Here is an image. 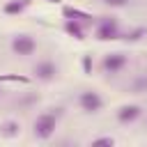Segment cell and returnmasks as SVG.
I'll use <instances>...</instances> for the list:
<instances>
[{
	"label": "cell",
	"instance_id": "obj_1",
	"mask_svg": "<svg viewBox=\"0 0 147 147\" xmlns=\"http://www.w3.org/2000/svg\"><path fill=\"white\" fill-rule=\"evenodd\" d=\"M60 117H62V108H55V113H41V115L34 119V124H32V133H34V138H39V140H48V138L55 133V126H57Z\"/></svg>",
	"mask_w": 147,
	"mask_h": 147
},
{
	"label": "cell",
	"instance_id": "obj_2",
	"mask_svg": "<svg viewBox=\"0 0 147 147\" xmlns=\"http://www.w3.org/2000/svg\"><path fill=\"white\" fill-rule=\"evenodd\" d=\"M94 37L101 39V41H113V39H119V23L115 16H101L99 23H96V30H94Z\"/></svg>",
	"mask_w": 147,
	"mask_h": 147
},
{
	"label": "cell",
	"instance_id": "obj_3",
	"mask_svg": "<svg viewBox=\"0 0 147 147\" xmlns=\"http://www.w3.org/2000/svg\"><path fill=\"white\" fill-rule=\"evenodd\" d=\"M11 51L16 53V55H32L34 51H37V41L30 37V34H16L14 39H11Z\"/></svg>",
	"mask_w": 147,
	"mask_h": 147
},
{
	"label": "cell",
	"instance_id": "obj_4",
	"mask_svg": "<svg viewBox=\"0 0 147 147\" xmlns=\"http://www.w3.org/2000/svg\"><path fill=\"white\" fill-rule=\"evenodd\" d=\"M78 103H80V108H83L85 113H99V110L103 108V99H101L96 92H92V90H85V92H80V96H78Z\"/></svg>",
	"mask_w": 147,
	"mask_h": 147
},
{
	"label": "cell",
	"instance_id": "obj_5",
	"mask_svg": "<svg viewBox=\"0 0 147 147\" xmlns=\"http://www.w3.org/2000/svg\"><path fill=\"white\" fill-rule=\"evenodd\" d=\"M126 55L124 53H108L106 57H103V62H101V67H103V71L106 74H119L124 67H126Z\"/></svg>",
	"mask_w": 147,
	"mask_h": 147
},
{
	"label": "cell",
	"instance_id": "obj_6",
	"mask_svg": "<svg viewBox=\"0 0 147 147\" xmlns=\"http://www.w3.org/2000/svg\"><path fill=\"white\" fill-rule=\"evenodd\" d=\"M32 71H34V78H39V80H53L57 76V64L51 60H44V62H37Z\"/></svg>",
	"mask_w": 147,
	"mask_h": 147
},
{
	"label": "cell",
	"instance_id": "obj_7",
	"mask_svg": "<svg viewBox=\"0 0 147 147\" xmlns=\"http://www.w3.org/2000/svg\"><path fill=\"white\" fill-rule=\"evenodd\" d=\"M140 115H142V108L136 106V103H129V106H122V108L117 110V122H119V124H131V122H136Z\"/></svg>",
	"mask_w": 147,
	"mask_h": 147
},
{
	"label": "cell",
	"instance_id": "obj_8",
	"mask_svg": "<svg viewBox=\"0 0 147 147\" xmlns=\"http://www.w3.org/2000/svg\"><path fill=\"white\" fill-rule=\"evenodd\" d=\"M62 16L64 18H74V21H80V23H94V16L83 11V9H76V7H62Z\"/></svg>",
	"mask_w": 147,
	"mask_h": 147
},
{
	"label": "cell",
	"instance_id": "obj_9",
	"mask_svg": "<svg viewBox=\"0 0 147 147\" xmlns=\"http://www.w3.org/2000/svg\"><path fill=\"white\" fill-rule=\"evenodd\" d=\"M83 25H85V23H80V21L64 18V30H67V34H71L74 39H85V30H83Z\"/></svg>",
	"mask_w": 147,
	"mask_h": 147
},
{
	"label": "cell",
	"instance_id": "obj_10",
	"mask_svg": "<svg viewBox=\"0 0 147 147\" xmlns=\"http://www.w3.org/2000/svg\"><path fill=\"white\" fill-rule=\"evenodd\" d=\"M28 5H30V0H9V2L2 7V11H5L7 16H16V14H21Z\"/></svg>",
	"mask_w": 147,
	"mask_h": 147
},
{
	"label": "cell",
	"instance_id": "obj_11",
	"mask_svg": "<svg viewBox=\"0 0 147 147\" xmlns=\"http://www.w3.org/2000/svg\"><path fill=\"white\" fill-rule=\"evenodd\" d=\"M18 131H21V124H18L16 119H7V122H2V126H0V133H2L5 138H14V136H18Z\"/></svg>",
	"mask_w": 147,
	"mask_h": 147
},
{
	"label": "cell",
	"instance_id": "obj_12",
	"mask_svg": "<svg viewBox=\"0 0 147 147\" xmlns=\"http://www.w3.org/2000/svg\"><path fill=\"white\" fill-rule=\"evenodd\" d=\"M0 83H30V78L21 74H0Z\"/></svg>",
	"mask_w": 147,
	"mask_h": 147
},
{
	"label": "cell",
	"instance_id": "obj_13",
	"mask_svg": "<svg viewBox=\"0 0 147 147\" xmlns=\"http://www.w3.org/2000/svg\"><path fill=\"white\" fill-rule=\"evenodd\" d=\"M147 34V30L145 28H136V30H131V32H126V34H122L126 41H138V39H142Z\"/></svg>",
	"mask_w": 147,
	"mask_h": 147
},
{
	"label": "cell",
	"instance_id": "obj_14",
	"mask_svg": "<svg viewBox=\"0 0 147 147\" xmlns=\"http://www.w3.org/2000/svg\"><path fill=\"white\" fill-rule=\"evenodd\" d=\"M113 145H115V138H110V136H103V138L92 140V147H113Z\"/></svg>",
	"mask_w": 147,
	"mask_h": 147
},
{
	"label": "cell",
	"instance_id": "obj_15",
	"mask_svg": "<svg viewBox=\"0 0 147 147\" xmlns=\"http://www.w3.org/2000/svg\"><path fill=\"white\" fill-rule=\"evenodd\" d=\"M83 71H85V74H92V57H90V55L83 57Z\"/></svg>",
	"mask_w": 147,
	"mask_h": 147
},
{
	"label": "cell",
	"instance_id": "obj_16",
	"mask_svg": "<svg viewBox=\"0 0 147 147\" xmlns=\"http://www.w3.org/2000/svg\"><path fill=\"white\" fill-rule=\"evenodd\" d=\"M106 2H108L110 7H124V5L129 2V0H106Z\"/></svg>",
	"mask_w": 147,
	"mask_h": 147
},
{
	"label": "cell",
	"instance_id": "obj_17",
	"mask_svg": "<svg viewBox=\"0 0 147 147\" xmlns=\"http://www.w3.org/2000/svg\"><path fill=\"white\" fill-rule=\"evenodd\" d=\"M48 2H60V0H48Z\"/></svg>",
	"mask_w": 147,
	"mask_h": 147
},
{
	"label": "cell",
	"instance_id": "obj_18",
	"mask_svg": "<svg viewBox=\"0 0 147 147\" xmlns=\"http://www.w3.org/2000/svg\"><path fill=\"white\" fill-rule=\"evenodd\" d=\"M0 94H2V90H0Z\"/></svg>",
	"mask_w": 147,
	"mask_h": 147
},
{
	"label": "cell",
	"instance_id": "obj_19",
	"mask_svg": "<svg viewBox=\"0 0 147 147\" xmlns=\"http://www.w3.org/2000/svg\"><path fill=\"white\" fill-rule=\"evenodd\" d=\"M103 2H106V0H103Z\"/></svg>",
	"mask_w": 147,
	"mask_h": 147
}]
</instances>
